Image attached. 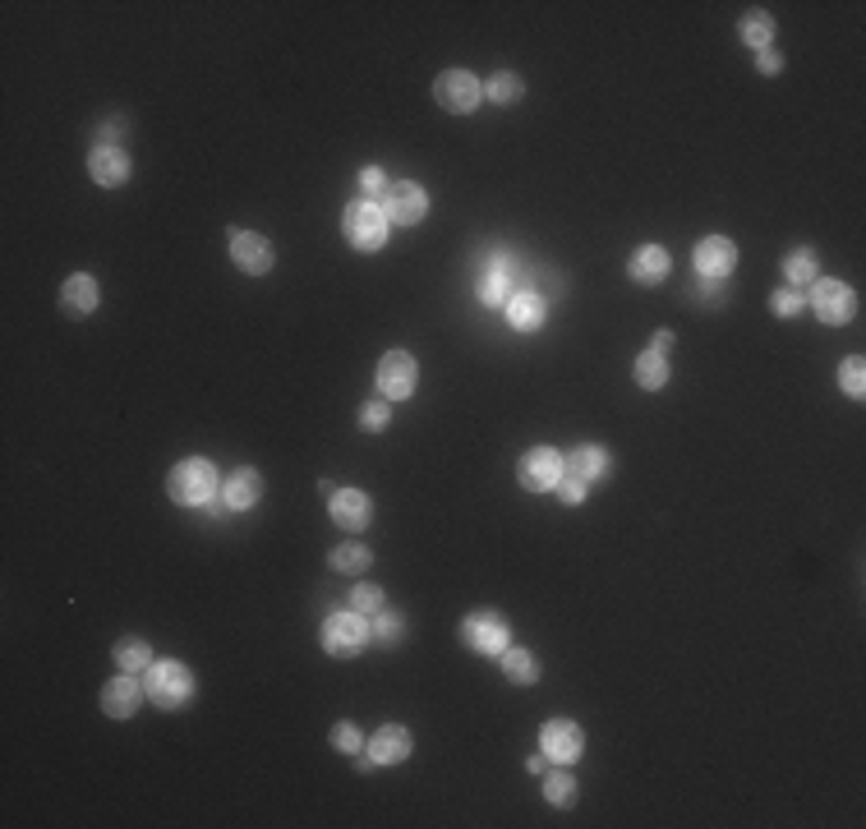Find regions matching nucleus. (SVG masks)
Here are the masks:
<instances>
[{
	"label": "nucleus",
	"instance_id": "obj_1",
	"mask_svg": "<svg viewBox=\"0 0 866 829\" xmlns=\"http://www.w3.org/2000/svg\"><path fill=\"white\" fill-rule=\"evenodd\" d=\"M166 493H171V503H180V507H208V503H213V498L222 493V475H217L213 461L185 456V461H176V466H171Z\"/></svg>",
	"mask_w": 866,
	"mask_h": 829
},
{
	"label": "nucleus",
	"instance_id": "obj_2",
	"mask_svg": "<svg viewBox=\"0 0 866 829\" xmlns=\"http://www.w3.org/2000/svg\"><path fill=\"white\" fill-rule=\"evenodd\" d=\"M143 691L158 709H185L194 701V673L180 660H152V668L143 673Z\"/></svg>",
	"mask_w": 866,
	"mask_h": 829
},
{
	"label": "nucleus",
	"instance_id": "obj_3",
	"mask_svg": "<svg viewBox=\"0 0 866 829\" xmlns=\"http://www.w3.org/2000/svg\"><path fill=\"white\" fill-rule=\"evenodd\" d=\"M341 230H346V244H351V249H360V254H378V249L388 244L392 222L382 217L378 199H355V203H346V212H341Z\"/></svg>",
	"mask_w": 866,
	"mask_h": 829
},
{
	"label": "nucleus",
	"instance_id": "obj_4",
	"mask_svg": "<svg viewBox=\"0 0 866 829\" xmlns=\"http://www.w3.org/2000/svg\"><path fill=\"white\" fill-rule=\"evenodd\" d=\"M318 641H323V650L332 654V660H355L360 650H369L374 627H369V618H364V613L346 608V613H332V618H323Z\"/></svg>",
	"mask_w": 866,
	"mask_h": 829
},
{
	"label": "nucleus",
	"instance_id": "obj_5",
	"mask_svg": "<svg viewBox=\"0 0 866 829\" xmlns=\"http://www.w3.org/2000/svg\"><path fill=\"white\" fill-rule=\"evenodd\" d=\"M456 631H461V645L475 650V654H489V660H498V654L512 645V623L503 618V613H493V608L466 613Z\"/></svg>",
	"mask_w": 866,
	"mask_h": 829
},
{
	"label": "nucleus",
	"instance_id": "obj_6",
	"mask_svg": "<svg viewBox=\"0 0 866 829\" xmlns=\"http://www.w3.org/2000/svg\"><path fill=\"white\" fill-rule=\"evenodd\" d=\"M806 304H812V314L820 323H830V327H843V323L857 318V291L849 281H834V277H816Z\"/></svg>",
	"mask_w": 866,
	"mask_h": 829
},
{
	"label": "nucleus",
	"instance_id": "obj_7",
	"mask_svg": "<svg viewBox=\"0 0 866 829\" xmlns=\"http://www.w3.org/2000/svg\"><path fill=\"white\" fill-rule=\"evenodd\" d=\"M434 102L448 115H475V106L485 102V84L470 70H442L434 79Z\"/></svg>",
	"mask_w": 866,
	"mask_h": 829
},
{
	"label": "nucleus",
	"instance_id": "obj_8",
	"mask_svg": "<svg viewBox=\"0 0 866 829\" xmlns=\"http://www.w3.org/2000/svg\"><path fill=\"white\" fill-rule=\"evenodd\" d=\"M378 208L392 226H419L429 217V194H425V185H415V180H397V185L382 189Z\"/></svg>",
	"mask_w": 866,
	"mask_h": 829
},
{
	"label": "nucleus",
	"instance_id": "obj_9",
	"mask_svg": "<svg viewBox=\"0 0 866 829\" xmlns=\"http://www.w3.org/2000/svg\"><path fill=\"white\" fill-rule=\"evenodd\" d=\"M563 452L553 448H530L522 461H516V485H522L526 493H553L557 479H563Z\"/></svg>",
	"mask_w": 866,
	"mask_h": 829
},
{
	"label": "nucleus",
	"instance_id": "obj_10",
	"mask_svg": "<svg viewBox=\"0 0 866 829\" xmlns=\"http://www.w3.org/2000/svg\"><path fill=\"white\" fill-rule=\"evenodd\" d=\"M419 382V364L411 351H388L378 360V397L382 401H406Z\"/></svg>",
	"mask_w": 866,
	"mask_h": 829
},
{
	"label": "nucleus",
	"instance_id": "obj_11",
	"mask_svg": "<svg viewBox=\"0 0 866 829\" xmlns=\"http://www.w3.org/2000/svg\"><path fill=\"white\" fill-rule=\"evenodd\" d=\"M540 751H544V761H553V765H576L586 756V732H581V724H572V719H549L544 728H540Z\"/></svg>",
	"mask_w": 866,
	"mask_h": 829
},
{
	"label": "nucleus",
	"instance_id": "obj_12",
	"mask_svg": "<svg viewBox=\"0 0 866 829\" xmlns=\"http://www.w3.org/2000/svg\"><path fill=\"white\" fill-rule=\"evenodd\" d=\"M273 240L259 236V230H230V263L240 267L244 277H267L273 273Z\"/></svg>",
	"mask_w": 866,
	"mask_h": 829
},
{
	"label": "nucleus",
	"instance_id": "obj_13",
	"mask_svg": "<svg viewBox=\"0 0 866 829\" xmlns=\"http://www.w3.org/2000/svg\"><path fill=\"white\" fill-rule=\"evenodd\" d=\"M327 516H332V526L341 530H364L374 520V498L364 489H337L332 498H327Z\"/></svg>",
	"mask_w": 866,
	"mask_h": 829
},
{
	"label": "nucleus",
	"instance_id": "obj_14",
	"mask_svg": "<svg viewBox=\"0 0 866 829\" xmlns=\"http://www.w3.org/2000/svg\"><path fill=\"white\" fill-rule=\"evenodd\" d=\"M88 176H92V185H102V189H121V185H129V176H134V162H129L125 148L98 143V148L88 152Z\"/></svg>",
	"mask_w": 866,
	"mask_h": 829
},
{
	"label": "nucleus",
	"instance_id": "obj_15",
	"mask_svg": "<svg viewBox=\"0 0 866 829\" xmlns=\"http://www.w3.org/2000/svg\"><path fill=\"white\" fill-rule=\"evenodd\" d=\"M102 715H111V719H129V715H139V705L148 701V691H143V682L134 678V673H121V678H111L106 687H102Z\"/></svg>",
	"mask_w": 866,
	"mask_h": 829
},
{
	"label": "nucleus",
	"instance_id": "obj_16",
	"mask_svg": "<svg viewBox=\"0 0 866 829\" xmlns=\"http://www.w3.org/2000/svg\"><path fill=\"white\" fill-rule=\"evenodd\" d=\"M738 267V244L728 236H705L696 244V273L710 277V281H728Z\"/></svg>",
	"mask_w": 866,
	"mask_h": 829
},
{
	"label": "nucleus",
	"instance_id": "obj_17",
	"mask_svg": "<svg viewBox=\"0 0 866 829\" xmlns=\"http://www.w3.org/2000/svg\"><path fill=\"white\" fill-rule=\"evenodd\" d=\"M503 310H507L512 332H540V327H544V318H549V304H544V296H540V291H530V286H522V291H512Z\"/></svg>",
	"mask_w": 866,
	"mask_h": 829
},
{
	"label": "nucleus",
	"instance_id": "obj_18",
	"mask_svg": "<svg viewBox=\"0 0 866 829\" xmlns=\"http://www.w3.org/2000/svg\"><path fill=\"white\" fill-rule=\"evenodd\" d=\"M364 751H369L378 765H401V761H411L415 738H411V728H401V724H382L374 738L364 742Z\"/></svg>",
	"mask_w": 866,
	"mask_h": 829
},
{
	"label": "nucleus",
	"instance_id": "obj_19",
	"mask_svg": "<svg viewBox=\"0 0 866 829\" xmlns=\"http://www.w3.org/2000/svg\"><path fill=\"white\" fill-rule=\"evenodd\" d=\"M98 304H102L98 277H88V273L65 277V286H61V310H65L70 318H88L92 310H98Z\"/></svg>",
	"mask_w": 866,
	"mask_h": 829
},
{
	"label": "nucleus",
	"instance_id": "obj_20",
	"mask_svg": "<svg viewBox=\"0 0 866 829\" xmlns=\"http://www.w3.org/2000/svg\"><path fill=\"white\" fill-rule=\"evenodd\" d=\"M563 466H567V475L594 485V479H608V475H613V456L600 448V442H581V448H572V452L563 456Z\"/></svg>",
	"mask_w": 866,
	"mask_h": 829
},
{
	"label": "nucleus",
	"instance_id": "obj_21",
	"mask_svg": "<svg viewBox=\"0 0 866 829\" xmlns=\"http://www.w3.org/2000/svg\"><path fill=\"white\" fill-rule=\"evenodd\" d=\"M668 267H673V259L664 244H641L637 254L627 259V277L637 286H660V281H668Z\"/></svg>",
	"mask_w": 866,
	"mask_h": 829
},
{
	"label": "nucleus",
	"instance_id": "obj_22",
	"mask_svg": "<svg viewBox=\"0 0 866 829\" xmlns=\"http://www.w3.org/2000/svg\"><path fill=\"white\" fill-rule=\"evenodd\" d=\"M259 498H263V475H259L254 466H240L230 479H222V503H226L230 512L259 507Z\"/></svg>",
	"mask_w": 866,
	"mask_h": 829
},
{
	"label": "nucleus",
	"instance_id": "obj_23",
	"mask_svg": "<svg viewBox=\"0 0 866 829\" xmlns=\"http://www.w3.org/2000/svg\"><path fill=\"white\" fill-rule=\"evenodd\" d=\"M507 296H512V267L507 263H489L485 273H479V281H475V300L485 304V310H503Z\"/></svg>",
	"mask_w": 866,
	"mask_h": 829
},
{
	"label": "nucleus",
	"instance_id": "obj_24",
	"mask_svg": "<svg viewBox=\"0 0 866 829\" xmlns=\"http://www.w3.org/2000/svg\"><path fill=\"white\" fill-rule=\"evenodd\" d=\"M498 660H503V678H507L512 687H535V682H540V660H535L530 650L507 645L503 654H498Z\"/></svg>",
	"mask_w": 866,
	"mask_h": 829
},
{
	"label": "nucleus",
	"instance_id": "obj_25",
	"mask_svg": "<svg viewBox=\"0 0 866 829\" xmlns=\"http://www.w3.org/2000/svg\"><path fill=\"white\" fill-rule=\"evenodd\" d=\"M738 37L752 51H765V47H775V14L769 10H746L742 18H738Z\"/></svg>",
	"mask_w": 866,
	"mask_h": 829
},
{
	"label": "nucleus",
	"instance_id": "obj_26",
	"mask_svg": "<svg viewBox=\"0 0 866 829\" xmlns=\"http://www.w3.org/2000/svg\"><path fill=\"white\" fill-rule=\"evenodd\" d=\"M111 660L121 673H148L152 668V645L143 641V636H125V641H115Z\"/></svg>",
	"mask_w": 866,
	"mask_h": 829
},
{
	"label": "nucleus",
	"instance_id": "obj_27",
	"mask_svg": "<svg viewBox=\"0 0 866 829\" xmlns=\"http://www.w3.org/2000/svg\"><path fill=\"white\" fill-rule=\"evenodd\" d=\"M820 277V259H816V249H793V254L783 259V286H812Z\"/></svg>",
	"mask_w": 866,
	"mask_h": 829
},
{
	"label": "nucleus",
	"instance_id": "obj_28",
	"mask_svg": "<svg viewBox=\"0 0 866 829\" xmlns=\"http://www.w3.org/2000/svg\"><path fill=\"white\" fill-rule=\"evenodd\" d=\"M485 98H489L493 106H512V102H522V98H526V84H522V74H512V70H498L493 79L485 84Z\"/></svg>",
	"mask_w": 866,
	"mask_h": 829
},
{
	"label": "nucleus",
	"instance_id": "obj_29",
	"mask_svg": "<svg viewBox=\"0 0 866 829\" xmlns=\"http://www.w3.org/2000/svg\"><path fill=\"white\" fill-rule=\"evenodd\" d=\"M576 797H581V783H576L567 769H553V775H544V802L549 806L567 812V806H576Z\"/></svg>",
	"mask_w": 866,
	"mask_h": 829
},
{
	"label": "nucleus",
	"instance_id": "obj_30",
	"mask_svg": "<svg viewBox=\"0 0 866 829\" xmlns=\"http://www.w3.org/2000/svg\"><path fill=\"white\" fill-rule=\"evenodd\" d=\"M637 382L645 392H660V388H668V355H654V351H645L641 360H637Z\"/></svg>",
	"mask_w": 866,
	"mask_h": 829
},
{
	"label": "nucleus",
	"instance_id": "obj_31",
	"mask_svg": "<svg viewBox=\"0 0 866 829\" xmlns=\"http://www.w3.org/2000/svg\"><path fill=\"white\" fill-rule=\"evenodd\" d=\"M369 563H374V553L364 549V544H337V549H332V567H337V571H346V576L364 571Z\"/></svg>",
	"mask_w": 866,
	"mask_h": 829
},
{
	"label": "nucleus",
	"instance_id": "obj_32",
	"mask_svg": "<svg viewBox=\"0 0 866 829\" xmlns=\"http://www.w3.org/2000/svg\"><path fill=\"white\" fill-rule=\"evenodd\" d=\"M839 382H843V392H849L853 401H862L866 397V360L862 355H849L839 364Z\"/></svg>",
	"mask_w": 866,
	"mask_h": 829
},
{
	"label": "nucleus",
	"instance_id": "obj_33",
	"mask_svg": "<svg viewBox=\"0 0 866 829\" xmlns=\"http://www.w3.org/2000/svg\"><path fill=\"white\" fill-rule=\"evenodd\" d=\"M374 641L378 645H397L401 641V631H406V618H401V613H388V608H382V613H374Z\"/></svg>",
	"mask_w": 866,
	"mask_h": 829
},
{
	"label": "nucleus",
	"instance_id": "obj_34",
	"mask_svg": "<svg viewBox=\"0 0 866 829\" xmlns=\"http://www.w3.org/2000/svg\"><path fill=\"white\" fill-rule=\"evenodd\" d=\"M392 424V401H369V406H360V429L364 434H382Z\"/></svg>",
	"mask_w": 866,
	"mask_h": 829
},
{
	"label": "nucleus",
	"instance_id": "obj_35",
	"mask_svg": "<svg viewBox=\"0 0 866 829\" xmlns=\"http://www.w3.org/2000/svg\"><path fill=\"white\" fill-rule=\"evenodd\" d=\"M769 310H775V318H798L806 310V300H802L798 286H779V291L769 296Z\"/></svg>",
	"mask_w": 866,
	"mask_h": 829
},
{
	"label": "nucleus",
	"instance_id": "obj_36",
	"mask_svg": "<svg viewBox=\"0 0 866 829\" xmlns=\"http://www.w3.org/2000/svg\"><path fill=\"white\" fill-rule=\"evenodd\" d=\"M327 742H332L337 751H341V756H360V751H364V738H360V728L355 724H332V732H327Z\"/></svg>",
	"mask_w": 866,
	"mask_h": 829
},
{
	"label": "nucleus",
	"instance_id": "obj_37",
	"mask_svg": "<svg viewBox=\"0 0 866 829\" xmlns=\"http://www.w3.org/2000/svg\"><path fill=\"white\" fill-rule=\"evenodd\" d=\"M346 600H351V608L355 613H364V618H374V613H382V586H355L351 594H346Z\"/></svg>",
	"mask_w": 866,
	"mask_h": 829
},
{
	"label": "nucleus",
	"instance_id": "obj_38",
	"mask_svg": "<svg viewBox=\"0 0 866 829\" xmlns=\"http://www.w3.org/2000/svg\"><path fill=\"white\" fill-rule=\"evenodd\" d=\"M553 493L563 498L567 507H576V503H586V498H590V485H586V479H576V475H567V470H563V479H557V489H553Z\"/></svg>",
	"mask_w": 866,
	"mask_h": 829
},
{
	"label": "nucleus",
	"instance_id": "obj_39",
	"mask_svg": "<svg viewBox=\"0 0 866 829\" xmlns=\"http://www.w3.org/2000/svg\"><path fill=\"white\" fill-rule=\"evenodd\" d=\"M392 180L388 176H382V166H364L360 171V189H364V194H378L382 199V189H388Z\"/></svg>",
	"mask_w": 866,
	"mask_h": 829
},
{
	"label": "nucleus",
	"instance_id": "obj_40",
	"mask_svg": "<svg viewBox=\"0 0 866 829\" xmlns=\"http://www.w3.org/2000/svg\"><path fill=\"white\" fill-rule=\"evenodd\" d=\"M696 300H701V304H724V300H728V281H710V277H701Z\"/></svg>",
	"mask_w": 866,
	"mask_h": 829
},
{
	"label": "nucleus",
	"instance_id": "obj_41",
	"mask_svg": "<svg viewBox=\"0 0 866 829\" xmlns=\"http://www.w3.org/2000/svg\"><path fill=\"white\" fill-rule=\"evenodd\" d=\"M756 74H765V79H775V74H783V55L775 47L756 51Z\"/></svg>",
	"mask_w": 866,
	"mask_h": 829
},
{
	"label": "nucleus",
	"instance_id": "obj_42",
	"mask_svg": "<svg viewBox=\"0 0 866 829\" xmlns=\"http://www.w3.org/2000/svg\"><path fill=\"white\" fill-rule=\"evenodd\" d=\"M650 351H654V355H668V351H673V332H654V337H650Z\"/></svg>",
	"mask_w": 866,
	"mask_h": 829
},
{
	"label": "nucleus",
	"instance_id": "obj_43",
	"mask_svg": "<svg viewBox=\"0 0 866 829\" xmlns=\"http://www.w3.org/2000/svg\"><path fill=\"white\" fill-rule=\"evenodd\" d=\"M526 769H530V775H544V751H535V756L526 761Z\"/></svg>",
	"mask_w": 866,
	"mask_h": 829
}]
</instances>
